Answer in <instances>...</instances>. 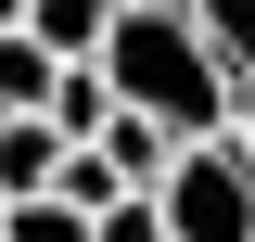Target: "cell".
<instances>
[{
	"instance_id": "6",
	"label": "cell",
	"mask_w": 255,
	"mask_h": 242,
	"mask_svg": "<svg viewBox=\"0 0 255 242\" xmlns=\"http://www.w3.org/2000/svg\"><path fill=\"white\" fill-rule=\"evenodd\" d=\"M51 77H64V64L38 51L26 26H0V115H51Z\"/></svg>"
},
{
	"instance_id": "10",
	"label": "cell",
	"mask_w": 255,
	"mask_h": 242,
	"mask_svg": "<svg viewBox=\"0 0 255 242\" xmlns=\"http://www.w3.org/2000/svg\"><path fill=\"white\" fill-rule=\"evenodd\" d=\"M90 242H166V204L153 191H115V204L90 217Z\"/></svg>"
},
{
	"instance_id": "12",
	"label": "cell",
	"mask_w": 255,
	"mask_h": 242,
	"mask_svg": "<svg viewBox=\"0 0 255 242\" xmlns=\"http://www.w3.org/2000/svg\"><path fill=\"white\" fill-rule=\"evenodd\" d=\"M243 153H255V90H243Z\"/></svg>"
},
{
	"instance_id": "7",
	"label": "cell",
	"mask_w": 255,
	"mask_h": 242,
	"mask_svg": "<svg viewBox=\"0 0 255 242\" xmlns=\"http://www.w3.org/2000/svg\"><path fill=\"white\" fill-rule=\"evenodd\" d=\"M102 115H115L102 64H64V77H51V127H64V140H102Z\"/></svg>"
},
{
	"instance_id": "2",
	"label": "cell",
	"mask_w": 255,
	"mask_h": 242,
	"mask_svg": "<svg viewBox=\"0 0 255 242\" xmlns=\"http://www.w3.org/2000/svg\"><path fill=\"white\" fill-rule=\"evenodd\" d=\"M153 204H166V242H255V153H243V127L179 140Z\"/></svg>"
},
{
	"instance_id": "3",
	"label": "cell",
	"mask_w": 255,
	"mask_h": 242,
	"mask_svg": "<svg viewBox=\"0 0 255 242\" xmlns=\"http://www.w3.org/2000/svg\"><path fill=\"white\" fill-rule=\"evenodd\" d=\"M64 153H77V140H64L51 115H0V204L51 191V179H64Z\"/></svg>"
},
{
	"instance_id": "9",
	"label": "cell",
	"mask_w": 255,
	"mask_h": 242,
	"mask_svg": "<svg viewBox=\"0 0 255 242\" xmlns=\"http://www.w3.org/2000/svg\"><path fill=\"white\" fill-rule=\"evenodd\" d=\"M191 26L217 38V51H230V77L255 90V0H191Z\"/></svg>"
},
{
	"instance_id": "5",
	"label": "cell",
	"mask_w": 255,
	"mask_h": 242,
	"mask_svg": "<svg viewBox=\"0 0 255 242\" xmlns=\"http://www.w3.org/2000/svg\"><path fill=\"white\" fill-rule=\"evenodd\" d=\"M90 153H102V166H115L128 191H153V179H166V153H179V140H166L153 115H128V102H115V115H102V140H90Z\"/></svg>"
},
{
	"instance_id": "4",
	"label": "cell",
	"mask_w": 255,
	"mask_h": 242,
	"mask_svg": "<svg viewBox=\"0 0 255 242\" xmlns=\"http://www.w3.org/2000/svg\"><path fill=\"white\" fill-rule=\"evenodd\" d=\"M26 38L51 64H102V38H115V0H26Z\"/></svg>"
},
{
	"instance_id": "1",
	"label": "cell",
	"mask_w": 255,
	"mask_h": 242,
	"mask_svg": "<svg viewBox=\"0 0 255 242\" xmlns=\"http://www.w3.org/2000/svg\"><path fill=\"white\" fill-rule=\"evenodd\" d=\"M102 90L128 102V115H153L166 140H217V127H243V77H230V51L179 13H115V38H102Z\"/></svg>"
},
{
	"instance_id": "13",
	"label": "cell",
	"mask_w": 255,
	"mask_h": 242,
	"mask_svg": "<svg viewBox=\"0 0 255 242\" xmlns=\"http://www.w3.org/2000/svg\"><path fill=\"white\" fill-rule=\"evenodd\" d=\"M0 26H26V0H0Z\"/></svg>"
},
{
	"instance_id": "11",
	"label": "cell",
	"mask_w": 255,
	"mask_h": 242,
	"mask_svg": "<svg viewBox=\"0 0 255 242\" xmlns=\"http://www.w3.org/2000/svg\"><path fill=\"white\" fill-rule=\"evenodd\" d=\"M115 13H179V0H115Z\"/></svg>"
},
{
	"instance_id": "8",
	"label": "cell",
	"mask_w": 255,
	"mask_h": 242,
	"mask_svg": "<svg viewBox=\"0 0 255 242\" xmlns=\"http://www.w3.org/2000/svg\"><path fill=\"white\" fill-rule=\"evenodd\" d=\"M0 242H90V204H64V191H26V204H0Z\"/></svg>"
}]
</instances>
